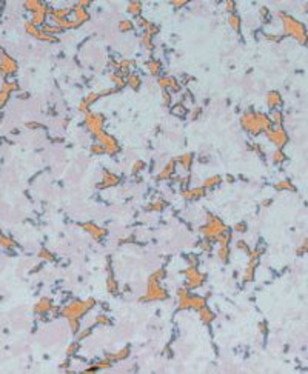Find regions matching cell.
Segmentation results:
<instances>
[{"mask_svg":"<svg viewBox=\"0 0 308 374\" xmlns=\"http://www.w3.org/2000/svg\"><path fill=\"white\" fill-rule=\"evenodd\" d=\"M279 103H280L279 94H276V92H271V94L268 96V105H270L271 108H274V106H277Z\"/></svg>","mask_w":308,"mask_h":374,"instance_id":"6da1fadb","label":"cell"},{"mask_svg":"<svg viewBox=\"0 0 308 374\" xmlns=\"http://www.w3.org/2000/svg\"><path fill=\"white\" fill-rule=\"evenodd\" d=\"M77 8V6H76ZM76 17L79 19V22H85V20H88L89 19V15H88V12L86 11H83V9H76Z\"/></svg>","mask_w":308,"mask_h":374,"instance_id":"7a4b0ae2","label":"cell"},{"mask_svg":"<svg viewBox=\"0 0 308 374\" xmlns=\"http://www.w3.org/2000/svg\"><path fill=\"white\" fill-rule=\"evenodd\" d=\"M140 8H142L140 3H131V5L128 6V11H130L131 14H139V12H140Z\"/></svg>","mask_w":308,"mask_h":374,"instance_id":"3957f363","label":"cell"},{"mask_svg":"<svg viewBox=\"0 0 308 374\" xmlns=\"http://www.w3.org/2000/svg\"><path fill=\"white\" fill-rule=\"evenodd\" d=\"M239 23H241V22H239V17H237V15H231V17H230V25H231L234 29H239Z\"/></svg>","mask_w":308,"mask_h":374,"instance_id":"277c9868","label":"cell"},{"mask_svg":"<svg viewBox=\"0 0 308 374\" xmlns=\"http://www.w3.org/2000/svg\"><path fill=\"white\" fill-rule=\"evenodd\" d=\"M62 29L60 28H57V26H43V33H53V34H56V33H60Z\"/></svg>","mask_w":308,"mask_h":374,"instance_id":"5b68a950","label":"cell"},{"mask_svg":"<svg viewBox=\"0 0 308 374\" xmlns=\"http://www.w3.org/2000/svg\"><path fill=\"white\" fill-rule=\"evenodd\" d=\"M131 28H133L131 22H126V20H125V22H120V29H122V31H130Z\"/></svg>","mask_w":308,"mask_h":374,"instance_id":"8992f818","label":"cell"},{"mask_svg":"<svg viewBox=\"0 0 308 374\" xmlns=\"http://www.w3.org/2000/svg\"><path fill=\"white\" fill-rule=\"evenodd\" d=\"M139 83H140V80H139V77H131L130 79V85H131V88H139Z\"/></svg>","mask_w":308,"mask_h":374,"instance_id":"52a82bcc","label":"cell"},{"mask_svg":"<svg viewBox=\"0 0 308 374\" xmlns=\"http://www.w3.org/2000/svg\"><path fill=\"white\" fill-rule=\"evenodd\" d=\"M219 182H220V179H219V177H213L211 180H206V182H205V185H206V186H214V185H216V183H219Z\"/></svg>","mask_w":308,"mask_h":374,"instance_id":"ba28073f","label":"cell"},{"mask_svg":"<svg viewBox=\"0 0 308 374\" xmlns=\"http://www.w3.org/2000/svg\"><path fill=\"white\" fill-rule=\"evenodd\" d=\"M202 319H203L205 322H211V319H213V314H211L209 311H203V314H202Z\"/></svg>","mask_w":308,"mask_h":374,"instance_id":"9c48e42d","label":"cell"},{"mask_svg":"<svg viewBox=\"0 0 308 374\" xmlns=\"http://www.w3.org/2000/svg\"><path fill=\"white\" fill-rule=\"evenodd\" d=\"M283 159H285V156H283L280 151H276V154H274V162H282Z\"/></svg>","mask_w":308,"mask_h":374,"instance_id":"30bf717a","label":"cell"},{"mask_svg":"<svg viewBox=\"0 0 308 374\" xmlns=\"http://www.w3.org/2000/svg\"><path fill=\"white\" fill-rule=\"evenodd\" d=\"M103 151H105V149H103L100 145H94V146H92V153H103Z\"/></svg>","mask_w":308,"mask_h":374,"instance_id":"8fae6325","label":"cell"},{"mask_svg":"<svg viewBox=\"0 0 308 374\" xmlns=\"http://www.w3.org/2000/svg\"><path fill=\"white\" fill-rule=\"evenodd\" d=\"M273 117H274V120L279 123L280 120H282V115H280V112H274V115H273Z\"/></svg>","mask_w":308,"mask_h":374,"instance_id":"7c38bea8","label":"cell"},{"mask_svg":"<svg viewBox=\"0 0 308 374\" xmlns=\"http://www.w3.org/2000/svg\"><path fill=\"white\" fill-rule=\"evenodd\" d=\"M227 8H228V11H231V9H233V8H234V5H233V3H231V2H230V3H228V5H227Z\"/></svg>","mask_w":308,"mask_h":374,"instance_id":"4fadbf2b","label":"cell"}]
</instances>
